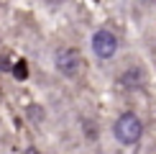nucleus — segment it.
<instances>
[{
	"label": "nucleus",
	"mask_w": 156,
	"mask_h": 154,
	"mask_svg": "<svg viewBox=\"0 0 156 154\" xmlns=\"http://www.w3.org/2000/svg\"><path fill=\"white\" fill-rule=\"evenodd\" d=\"M141 136H144V123L136 113H123L118 121H115V139L120 141L123 146H133L138 144Z\"/></svg>",
	"instance_id": "f257e3e1"
},
{
	"label": "nucleus",
	"mask_w": 156,
	"mask_h": 154,
	"mask_svg": "<svg viewBox=\"0 0 156 154\" xmlns=\"http://www.w3.org/2000/svg\"><path fill=\"white\" fill-rule=\"evenodd\" d=\"M54 64H56V69H59L64 77H77V72H80V67H82V57H80V51L72 49V46H62L56 51V57H54Z\"/></svg>",
	"instance_id": "f03ea898"
},
{
	"label": "nucleus",
	"mask_w": 156,
	"mask_h": 154,
	"mask_svg": "<svg viewBox=\"0 0 156 154\" xmlns=\"http://www.w3.org/2000/svg\"><path fill=\"white\" fill-rule=\"evenodd\" d=\"M92 51L100 57V59H113L115 51H118V38H115V34H110L108 28L95 31V36H92Z\"/></svg>",
	"instance_id": "7ed1b4c3"
},
{
	"label": "nucleus",
	"mask_w": 156,
	"mask_h": 154,
	"mask_svg": "<svg viewBox=\"0 0 156 154\" xmlns=\"http://www.w3.org/2000/svg\"><path fill=\"white\" fill-rule=\"evenodd\" d=\"M120 85L123 87H141V85H144V72H141L138 67L126 69V72L120 75Z\"/></svg>",
	"instance_id": "20e7f679"
},
{
	"label": "nucleus",
	"mask_w": 156,
	"mask_h": 154,
	"mask_svg": "<svg viewBox=\"0 0 156 154\" xmlns=\"http://www.w3.org/2000/svg\"><path fill=\"white\" fill-rule=\"evenodd\" d=\"M13 75H16V80H26V77H28V64L23 59H18L16 67H13Z\"/></svg>",
	"instance_id": "39448f33"
},
{
	"label": "nucleus",
	"mask_w": 156,
	"mask_h": 154,
	"mask_svg": "<svg viewBox=\"0 0 156 154\" xmlns=\"http://www.w3.org/2000/svg\"><path fill=\"white\" fill-rule=\"evenodd\" d=\"M84 134H87V139L90 141H95V136H97V131H95V126H92V121H84Z\"/></svg>",
	"instance_id": "423d86ee"
},
{
	"label": "nucleus",
	"mask_w": 156,
	"mask_h": 154,
	"mask_svg": "<svg viewBox=\"0 0 156 154\" xmlns=\"http://www.w3.org/2000/svg\"><path fill=\"white\" fill-rule=\"evenodd\" d=\"M28 116H31V118H36V123H38L44 113H41V108H34V105H31V108H28Z\"/></svg>",
	"instance_id": "0eeeda50"
},
{
	"label": "nucleus",
	"mask_w": 156,
	"mask_h": 154,
	"mask_svg": "<svg viewBox=\"0 0 156 154\" xmlns=\"http://www.w3.org/2000/svg\"><path fill=\"white\" fill-rule=\"evenodd\" d=\"M5 69H10V62L8 57H0V72H5Z\"/></svg>",
	"instance_id": "6e6552de"
},
{
	"label": "nucleus",
	"mask_w": 156,
	"mask_h": 154,
	"mask_svg": "<svg viewBox=\"0 0 156 154\" xmlns=\"http://www.w3.org/2000/svg\"><path fill=\"white\" fill-rule=\"evenodd\" d=\"M138 3H151V0H138Z\"/></svg>",
	"instance_id": "1a4fd4ad"
}]
</instances>
